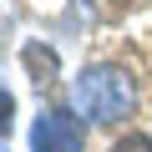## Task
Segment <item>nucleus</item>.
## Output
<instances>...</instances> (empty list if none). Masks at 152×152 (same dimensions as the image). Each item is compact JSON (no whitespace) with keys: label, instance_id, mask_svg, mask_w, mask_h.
I'll list each match as a JSON object with an SVG mask.
<instances>
[{"label":"nucleus","instance_id":"1","mask_svg":"<svg viewBox=\"0 0 152 152\" xmlns=\"http://www.w3.org/2000/svg\"><path fill=\"white\" fill-rule=\"evenodd\" d=\"M76 107L91 122H117L132 112V76L122 66H91L76 76Z\"/></svg>","mask_w":152,"mask_h":152},{"label":"nucleus","instance_id":"2","mask_svg":"<svg viewBox=\"0 0 152 152\" xmlns=\"http://www.w3.org/2000/svg\"><path fill=\"white\" fill-rule=\"evenodd\" d=\"M81 142H86V132H81V122L66 107L41 112V122L31 132V152H81Z\"/></svg>","mask_w":152,"mask_h":152},{"label":"nucleus","instance_id":"3","mask_svg":"<svg viewBox=\"0 0 152 152\" xmlns=\"http://www.w3.org/2000/svg\"><path fill=\"white\" fill-rule=\"evenodd\" d=\"M20 61H26V71H31V81H36V86H51V81H56V66H61V61H56L51 46L31 41V46L20 51Z\"/></svg>","mask_w":152,"mask_h":152},{"label":"nucleus","instance_id":"4","mask_svg":"<svg viewBox=\"0 0 152 152\" xmlns=\"http://www.w3.org/2000/svg\"><path fill=\"white\" fill-rule=\"evenodd\" d=\"M107 152H152V137H147V132H127V137L112 142Z\"/></svg>","mask_w":152,"mask_h":152},{"label":"nucleus","instance_id":"5","mask_svg":"<svg viewBox=\"0 0 152 152\" xmlns=\"http://www.w3.org/2000/svg\"><path fill=\"white\" fill-rule=\"evenodd\" d=\"M10 112H15V96H10V91H0V137L10 132Z\"/></svg>","mask_w":152,"mask_h":152},{"label":"nucleus","instance_id":"6","mask_svg":"<svg viewBox=\"0 0 152 152\" xmlns=\"http://www.w3.org/2000/svg\"><path fill=\"white\" fill-rule=\"evenodd\" d=\"M0 152H5V147H0Z\"/></svg>","mask_w":152,"mask_h":152}]
</instances>
